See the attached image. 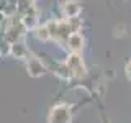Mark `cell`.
Returning <instances> with one entry per match:
<instances>
[{
    "instance_id": "cell-1",
    "label": "cell",
    "mask_w": 131,
    "mask_h": 123,
    "mask_svg": "<svg viewBox=\"0 0 131 123\" xmlns=\"http://www.w3.org/2000/svg\"><path fill=\"white\" fill-rule=\"evenodd\" d=\"M64 63L71 69L74 79H84L87 76V67H85V63H84V59H82V56L79 53H67Z\"/></svg>"
},
{
    "instance_id": "cell-2",
    "label": "cell",
    "mask_w": 131,
    "mask_h": 123,
    "mask_svg": "<svg viewBox=\"0 0 131 123\" xmlns=\"http://www.w3.org/2000/svg\"><path fill=\"white\" fill-rule=\"evenodd\" d=\"M72 121V107L67 104H57L49 110L48 123H71Z\"/></svg>"
},
{
    "instance_id": "cell-3",
    "label": "cell",
    "mask_w": 131,
    "mask_h": 123,
    "mask_svg": "<svg viewBox=\"0 0 131 123\" xmlns=\"http://www.w3.org/2000/svg\"><path fill=\"white\" fill-rule=\"evenodd\" d=\"M26 72L28 76L33 77V79H38V77H43L44 74H46L48 67L46 64L43 63V59L41 57H38L36 54H33V53H30V56L26 57Z\"/></svg>"
},
{
    "instance_id": "cell-4",
    "label": "cell",
    "mask_w": 131,
    "mask_h": 123,
    "mask_svg": "<svg viewBox=\"0 0 131 123\" xmlns=\"http://www.w3.org/2000/svg\"><path fill=\"white\" fill-rule=\"evenodd\" d=\"M26 31H30L26 26L21 23H16V25H10L7 30H3V39L8 41L10 44H15L18 41L23 39V36L26 35Z\"/></svg>"
},
{
    "instance_id": "cell-5",
    "label": "cell",
    "mask_w": 131,
    "mask_h": 123,
    "mask_svg": "<svg viewBox=\"0 0 131 123\" xmlns=\"http://www.w3.org/2000/svg\"><path fill=\"white\" fill-rule=\"evenodd\" d=\"M61 12H62L64 18H74V16H79L82 12V5L79 0H66L61 5Z\"/></svg>"
},
{
    "instance_id": "cell-6",
    "label": "cell",
    "mask_w": 131,
    "mask_h": 123,
    "mask_svg": "<svg viewBox=\"0 0 131 123\" xmlns=\"http://www.w3.org/2000/svg\"><path fill=\"white\" fill-rule=\"evenodd\" d=\"M85 48V38L82 33H72L67 41V53H80Z\"/></svg>"
},
{
    "instance_id": "cell-7",
    "label": "cell",
    "mask_w": 131,
    "mask_h": 123,
    "mask_svg": "<svg viewBox=\"0 0 131 123\" xmlns=\"http://www.w3.org/2000/svg\"><path fill=\"white\" fill-rule=\"evenodd\" d=\"M23 25L31 31L39 25V8H38V5H33L30 10L23 15Z\"/></svg>"
},
{
    "instance_id": "cell-8",
    "label": "cell",
    "mask_w": 131,
    "mask_h": 123,
    "mask_svg": "<svg viewBox=\"0 0 131 123\" xmlns=\"http://www.w3.org/2000/svg\"><path fill=\"white\" fill-rule=\"evenodd\" d=\"M13 59H20V61H26V57L30 56V49H28L26 43L21 39L18 43L12 44V54H10Z\"/></svg>"
},
{
    "instance_id": "cell-9",
    "label": "cell",
    "mask_w": 131,
    "mask_h": 123,
    "mask_svg": "<svg viewBox=\"0 0 131 123\" xmlns=\"http://www.w3.org/2000/svg\"><path fill=\"white\" fill-rule=\"evenodd\" d=\"M31 33H33V36H35V38L38 39V41H41V43H48V41H52V39H51V33H49L48 25H46V23H44V25H41V23H39Z\"/></svg>"
},
{
    "instance_id": "cell-10",
    "label": "cell",
    "mask_w": 131,
    "mask_h": 123,
    "mask_svg": "<svg viewBox=\"0 0 131 123\" xmlns=\"http://www.w3.org/2000/svg\"><path fill=\"white\" fill-rule=\"evenodd\" d=\"M54 74L59 77V79H64V80L74 79L71 69L67 67V64H66V63H57V64H56V71H54Z\"/></svg>"
},
{
    "instance_id": "cell-11",
    "label": "cell",
    "mask_w": 131,
    "mask_h": 123,
    "mask_svg": "<svg viewBox=\"0 0 131 123\" xmlns=\"http://www.w3.org/2000/svg\"><path fill=\"white\" fill-rule=\"evenodd\" d=\"M59 22L61 20H49V22L46 23L48 25V30H49V33H51V39L54 41H57V36H59Z\"/></svg>"
},
{
    "instance_id": "cell-12",
    "label": "cell",
    "mask_w": 131,
    "mask_h": 123,
    "mask_svg": "<svg viewBox=\"0 0 131 123\" xmlns=\"http://www.w3.org/2000/svg\"><path fill=\"white\" fill-rule=\"evenodd\" d=\"M69 23V28H71V33H80L82 31V18L79 16H74V18H66Z\"/></svg>"
},
{
    "instance_id": "cell-13",
    "label": "cell",
    "mask_w": 131,
    "mask_h": 123,
    "mask_svg": "<svg viewBox=\"0 0 131 123\" xmlns=\"http://www.w3.org/2000/svg\"><path fill=\"white\" fill-rule=\"evenodd\" d=\"M0 54H2V57H8L12 54V44L8 43V41L3 39L2 41V48H0Z\"/></svg>"
},
{
    "instance_id": "cell-14",
    "label": "cell",
    "mask_w": 131,
    "mask_h": 123,
    "mask_svg": "<svg viewBox=\"0 0 131 123\" xmlns=\"http://www.w3.org/2000/svg\"><path fill=\"white\" fill-rule=\"evenodd\" d=\"M125 74H126V77H128V80H131V61L125 66Z\"/></svg>"
},
{
    "instance_id": "cell-15",
    "label": "cell",
    "mask_w": 131,
    "mask_h": 123,
    "mask_svg": "<svg viewBox=\"0 0 131 123\" xmlns=\"http://www.w3.org/2000/svg\"><path fill=\"white\" fill-rule=\"evenodd\" d=\"M33 2H36V0H33Z\"/></svg>"
},
{
    "instance_id": "cell-16",
    "label": "cell",
    "mask_w": 131,
    "mask_h": 123,
    "mask_svg": "<svg viewBox=\"0 0 131 123\" xmlns=\"http://www.w3.org/2000/svg\"><path fill=\"white\" fill-rule=\"evenodd\" d=\"M129 2H131V0H129Z\"/></svg>"
}]
</instances>
